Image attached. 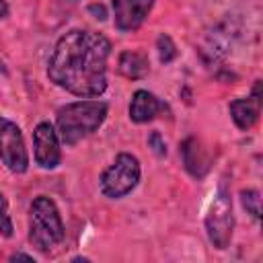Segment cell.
I'll return each instance as SVG.
<instances>
[{
    "label": "cell",
    "instance_id": "8fae6325",
    "mask_svg": "<svg viewBox=\"0 0 263 263\" xmlns=\"http://www.w3.org/2000/svg\"><path fill=\"white\" fill-rule=\"evenodd\" d=\"M181 154H183V164L193 177H201L208 171V158L203 154V148L199 142L191 136L181 144Z\"/></svg>",
    "mask_w": 263,
    "mask_h": 263
},
{
    "label": "cell",
    "instance_id": "2e32d148",
    "mask_svg": "<svg viewBox=\"0 0 263 263\" xmlns=\"http://www.w3.org/2000/svg\"><path fill=\"white\" fill-rule=\"evenodd\" d=\"M148 146L154 150V154H158V156H164L166 154V144H164V140H162V136L158 134V132H152L150 136H148Z\"/></svg>",
    "mask_w": 263,
    "mask_h": 263
},
{
    "label": "cell",
    "instance_id": "e0dca14e",
    "mask_svg": "<svg viewBox=\"0 0 263 263\" xmlns=\"http://www.w3.org/2000/svg\"><path fill=\"white\" fill-rule=\"evenodd\" d=\"M88 10H90V12H97V18H101V21L105 18V8H103L101 4H99V6H97V4H92Z\"/></svg>",
    "mask_w": 263,
    "mask_h": 263
},
{
    "label": "cell",
    "instance_id": "5bb4252c",
    "mask_svg": "<svg viewBox=\"0 0 263 263\" xmlns=\"http://www.w3.org/2000/svg\"><path fill=\"white\" fill-rule=\"evenodd\" d=\"M156 47H158V58H160L162 64H168V62H173L177 58V47H175V43H173V39L168 35H164V33L158 35Z\"/></svg>",
    "mask_w": 263,
    "mask_h": 263
},
{
    "label": "cell",
    "instance_id": "4fadbf2b",
    "mask_svg": "<svg viewBox=\"0 0 263 263\" xmlns=\"http://www.w3.org/2000/svg\"><path fill=\"white\" fill-rule=\"evenodd\" d=\"M240 201H242L245 210H247L255 220H259V216H261V197H259V191H255V189H245V191H240Z\"/></svg>",
    "mask_w": 263,
    "mask_h": 263
},
{
    "label": "cell",
    "instance_id": "8992f818",
    "mask_svg": "<svg viewBox=\"0 0 263 263\" xmlns=\"http://www.w3.org/2000/svg\"><path fill=\"white\" fill-rule=\"evenodd\" d=\"M0 160L16 175L29 168V154L18 125L0 115Z\"/></svg>",
    "mask_w": 263,
    "mask_h": 263
},
{
    "label": "cell",
    "instance_id": "9a60e30c",
    "mask_svg": "<svg viewBox=\"0 0 263 263\" xmlns=\"http://www.w3.org/2000/svg\"><path fill=\"white\" fill-rule=\"evenodd\" d=\"M0 234L6 238H10L14 234V226H12V220L8 214V201L2 193H0Z\"/></svg>",
    "mask_w": 263,
    "mask_h": 263
},
{
    "label": "cell",
    "instance_id": "277c9868",
    "mask_svg": "<svg viewBox=\"0 0 263 263\" xmlns=\"http://www.w3.org/2000/svg\"><path fill=\"white\" fill-rule=\"evenodd\" d=\"M140 181V162L134 154L121 152L101 175V191L109 199L125 197Z\"/></svg>",
    "mask_w": 263,
    "mask_h": 263
},
{
    "label": "cell",
    "instance_id": "9c48e42d",
    "mask_svg": "<svg viewBox=\"0 0 263 263\" xmlns=\"http://www.w3.org/2000/svg\"><path fill=\"white\" fill-rule=\"evenodd\" d=\"M228 111H230V117H232V121L236 123L238 129H245V132L251 129L257 123L259 113H261V80L255 82L251 97L234 99L228 105Z\"/></svg>",
    "mask_w": 263,
    "mask_h": 263
},
{
    "label": "cell",
    "instance_id": "6da1fadb",
    "mask_svg": "<svg viewBox=\"0 0 263 263\" xmlns=\"http://www.w3.org/2000/svg\"><path fill=\"white\" fill-rule=\"evenodd\" d=\"M111 41L97 31L72 29L62 35L47 62V76L76 97H99L107 88Z\"/></svg>",
    "mask_w": 263,
    "mask_h": 263
},
{
    "label": "cell",
    "instance_id": "52a82bcc",
    "mask_svg": "<svg viewBox=\"0 0 263 263\" xmlns=\"http://www.w3.org/2000/svg\"><path fill=\"white\" fill-rule=\"evenodd\" d=\"M33 150H35V160L41 168L51 171L62 162L60 138L49 121L37 123V127L33 132Z\"/></svg>",
    "mask_w": 263,
    "mask_h": 263
},
{
    "label": "cell",
    "instance_id": "7a4b0ae2",
    "mask_svg": "<svg viewBox=\"0 0 263 263\" xmlns=\"http://www.w3.org/2000/svg\"><path fill=\"white\" fill-rule=\"evenodd\" d=\"M105 101H74L58 109V134L66 146L78 144L82 138L97 132L107 117Z\"/></svg>",
    "mask_w": 263,
    "mask_h": 263
},
{
    "label": "cell",
    "instance_id": "30bf717a",
    "mask_svg": "<svg viewBox=\"0 0 263 263\" xmlns=\"http://www.w3.org/2000/svg\"><path fill=\"white\" fill-rule=\"evenodd\" d=\"M166 105L150 90H136L132 95V103H129V119L136 123H146L152 121L160 111H164Z\"/></svg>",
    "mask_w": 263,
    "mask_h": 263
},
{
    "label": "cell",
    "instance_id": "3957f363",
    "mask_svg": "<svg viewBox=\"0 0 263 263\" xmlns=\"http://www.w3.org/2000/svg\"><path fill=\"white\" fill-rule=\"evenodd\" d=\"M66 236L64 222L55 201L47 195H37L29 208V240L41 253L55 249Z\"/></svg>",
    "mask_w": 263,
    "mask_h": 263
},
{
    "label": "cell",
    "instance_id": "ba28073f",
    "mask_svg": "<svg viewBox=\"0 0 263 263\" xmlns=\"http://www.w3.org/2000/svg\"><path fill=\"white\" fill-rule=\"evenodd\" d=\"M154 0H113L115 27L119 31L138 29L152 10Z\"/></svg>",
    "mask_w": 263,
    "mask_h": 263
},
{
    "label": "cell",
    "instance_id": "7c38bea8",
    "mask_svg": "<svg viewBox=\"0 0 263 263\" xmlns=\"http://www.w3.org/2000/svg\"><path fill=\"white\" fill-rule=\"evenodd\" d=\"M150 66H148V58L144 53H138V51H123L119 55V72L125 76V78H132V80H138V78H144L148 74Z\"/></svg>",
    "mask_w": 263,
    "mask_h": 263
},
{
    "label": "cell",
    "instance_id": "5b68a950",
    "mask_svg": "<svg viewBox=\"0 0 263 263\" xmlns=\"http://www.w3.org/2000/svg\"><path fill=\"white\" fill-rule=\"evenodd\" d=\"M232 228H234V216H232V201H230V193L224 189V185L220 187V191L216 193L210 212L205 216V230H208V238L210 242L224 251L230 245L232 238Z\"/></svg>",
    "mask_w": 263,
    "mask_h": 263
},
{
    "label": "cell",
    "instance_id": "d6986e66",
    "mask_svg": "<svg viewBox=\"0 0 263 263\" xmlns=\"http://www.w3.org/2000/svg\"><path fill=\"white\" fill-rule=\"evenodd\" d=\"M8 14V4L4 0H0V18H4Z\"/></svg>",
    "mask_w": 263,
    "mask_h": 263
},
{
    "label": "cell",
    "instance_id": "ac0fdd59",
    "mask_svg": "<svg viewBox=\"0 0 263 263\" xmlns=\"http://www.w3.org/2000/svg\"><path fill=\"white\" fill-rule=\"evenodd\" d=\"M18 259L33 261V255H25V253H14V255H10V261H18Z\"/></svg>",
    "mask_w": 263,
    "mask_h": 263
},
{
    "label": "cell",
    "instance_id": "ffe728a7",
    "mask_svg": "<svg viewBox=\"0 0 263 263\" xmlns=\"http://www.w3.org/2000/svg\"><path fill=\"white\" fill-rule=\"evenodd\" d=\"M68 2H76V0H68Z\"/></svg>",
    "mask_w": 263,
    "mask_h": 263
}]
</instances>
